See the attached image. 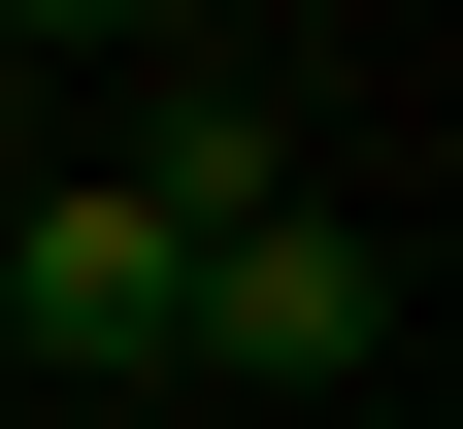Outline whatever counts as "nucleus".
Returning <instances> with one entry per match:
<instances>
[{"label": "nucleus", "instance_id": "1", "mask_svg": "<svg viewBox=\"0 0 463 429\" xmlns=\"http://www.w3.org/2000/svg\"><path fill=\"white\" fill-rule=\"evenodd\" d=\"M0 331H33V363H199V265H165V231L67 165V199L0 231Z\"/></svg>", "mask_w": 463, "mask_h": 429}, {"label": "nucleus", "instance_id": "2", "mask_svg": "<svg viewBox=\"0 0 463 429\" xmlns=\"http://www.w3.org/2000/svg\"><path fill=\"white\" fill-rule=\"evenodd\" d=\"M364 331H397V265H364L331 199H265V231H199V363H364Z\"/></svg>", "mask_w": 463, "mask_h": 429}]
</instances>
